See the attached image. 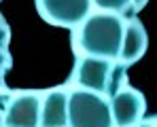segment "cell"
<instances>
[{"label": "cell", "mask_w": 157, "mask_h": 127, "mask_svg": "<svg viewBox=\"0 0 157 127\" xmlns=\"http://www.w3.org/2000/svg\"><path fill=\"white\" fill-rule=\"evenodd\" d=\"M136 127H157V119H147V121L142 119Z\"/></svg>", "instance_id": "obj_10"}, {"label": "cell", "mask_w": 157, "mask_h": 127, "mask_svg": "<svg viewBox=\"0 0 157 127\" xmlns=\"http://www.w3.org/2000/svg\"><path fill=\"white\" fill-rule=\"evenodd\" d=\"M125 21L128 19H123L117 13H91L72 32L75 53L119 62L125 36Z\"/></svg>", "instance_id": "obj_1"}, {"label": "cell", "mask_w": 157, "mask_h": 127, "mask_svg": "<svg viewBox=\"0 0 157 127\" xmlns=\"http://www.w3.org/2000/svg\"><path fill=\"white\" fill-rule=\"evenodd\" d=\"M40 19L55 28L77 30L89 15L94 0H34Z\"/></svg>", "instance_id": "obj_4"}, {"label": "cell", "mask_w": 157, "mask_h": 127, "mask_svg": "<svg viewBox=\"0 0 157 127\" xmlns=\"http://www.w3.org/2000/svg\"><path fill=\"white\" fill-rule=\"evenodd\" d=\"M68 110H70V91L51 89L43 98L40 127H70Z\"/></svg>", "instance_id": "obj_7"}, {"label": "cell", "mask_w": 157, "mask_h": 127, "mask_svg": "<svg viewBox=\"0 0 157 127\" xmlns=\"http://www.w3.org/2000/svg\"><path fill=\"white\" fill-rule=\"evenodd\" d=\"M110 108H113L115 127H136L144 117L147 102H144V95L136 87H130L125 83L110 98Z\"/></svg>", "instance_id": "obj_6"}, {"label": "cell", "mask_w": 157, "mask_h": 127, "mask_svg": "<svg viewBox=\"0 0 157 127\" xmlns=\"http://www.w3.org/2000/svg\"><path fill=\"white\" fill-rule=\"evenodd\" d=\"M147 2H149V0H134V11H132V13H138V11H142Z\"/></svg>", "instance_id": "obj_11"}, {"label": "cell", "mask_w": 157, "mask_h": 127, "mask_svg": "<svg viewBox=\"0 0 157 127\" xmlns=\"http://www.w3.org/2000/svg\"><path fill=\"white\" fill-rule=\"evenodd\" d=\"M43 95L30 91L19 93L6 104L2 112V127H40Z\"/></svg>", "instance_id": "obj_5"}, {"label": "cell", "mask_w": 157, "mask_h": 127, "mask_svg": "<svg viewBox=\"0 0 157 127\" xmlns=\"http://www.w3.org/2000/svg\"><path fill=\"white\" fill-rule=\"evenodd\" d=\"M94 4L104 13H128L134 11V0H94Z\"/></svg>", "instance_id": "obj_9"}, {"label": "cell", "mask_w": 157, "mask_h": 127, "mask_svg": "<svg viewBox=\"0 0 157 127\" xmlns=\"http://www.w3.org/2000/svg\"><path fill=\"white\" fill-rule=\"evenodd\" d=\"M147 45H149V34H147L144 25L140 24V19H136V17L128 19L125 21V36H123V49H121L119 62L125 64V66L136 64L144 55Z\"/></svg>", "instance_id": "obj_8"}, {"label": "cell", "mask_w": 157, "mask_h": 127, "mask_svg": "<svg viewBox=\"0 0 157 127\" xmlns=\"http://www.w3.org/2000/svg\"><path fill=\"white\" fill-rule=\"evenodd\" d=\"M70 127H113V108L106 95L75 89L70 91V110H68Z\"/></svg>", "instance_id": "obj_3"}, {"label": "cell", "mask_w": 157, "mask_h": 127, "mask_svg": "<svg viewBox=\"0 0 157 127\" xmlns=\"http://www.w3.org/2000/svg\"><path fill=\"white\" fill-rule=\"evenodd\" d=\"M125 70H128V66L121 62L77 55L70 83H75L77 89H87V91L106 95L110 100L125 85Z\"/></svg>", "instance_id": "obj_2"}]
</instances>
